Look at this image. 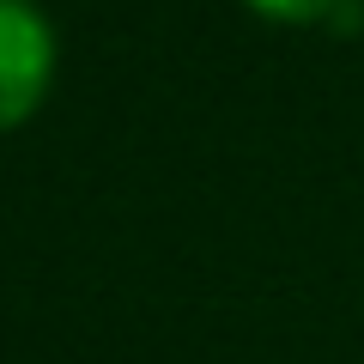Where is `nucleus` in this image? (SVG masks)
Returning a JSON list of instances; mask_svg holds the SVG:
<instances>
[{
	"label": "nucleus",
	"mask_w": 364,
	"mask_h": 364,
	"mask_svg": "<svg viewBox=\"0 0 364 364\" xmlns=\"http://www.w3.org/2000/svg\"><path fill=\"white\" fill-rule=\"evenodd\" d=\"M243 6H255L261 18H279V25H322L340 0H243Z\"/></svg>",
	"instance_id": "2"
},
{
	"label": "nucleus",
	"mask_w": 364,
	"mask_h": 364,
	"mask_svg": "<svg viewBox=\"0 0 364 364\" xmlns=\"http://www.w3.org/2000/svg\"><path fill=\"white\" fill-rule=\"evenodd\" d=\"M55 79V31L31 0H0V134L37 116Z\"/></svg>",
	"instance_id": "1"
}]
</instances>
